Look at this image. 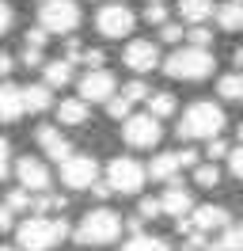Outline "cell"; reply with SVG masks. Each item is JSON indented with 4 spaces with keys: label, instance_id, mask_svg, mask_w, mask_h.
Masks as SVG:
<instances>
[{
    "label": "cell",
    "instance_id": "cell-1",
    "mask_svg": "<svg viewBox=\"0 0 243 251\" xmlns=\"http://www.w3.org/2000/svg\"><path fill=\"white\" fill-rule=\"evenodd\" d=\"M220 129H224V110L217 107V103H190V107L182 110V122L175 126V133H179L182 141H217L220 137Z\"/></svg>",
    "mask_w": 243,
    "mask_h": 251
},
{
    "label": "cell",
    "instance_id": "cell-2",
    "mask_svg": "<svg viewBox=\"0 0 243 251\" xmlns=\"http://www.w3.org/2000/svg\"><path fill=\"white\" fill-rule=\"evenodd\" d=\"M69 236V225H65V217H27L19 228H15V244L23 251H49L57 248L61 240Z\"/></svg>",
    "mask_w": 243,
    "mask_h": 251
},
{
    "label": "cell",
    "instance_id": "cell-3",
    "mask_svg": "<svg viewBox=\"0 0 243 251\" xmlns=\"http://www.w3.org/2000/svg\"><path fill=\"white\" fill-rule=\"evenodd\" d=\"M122 232V217L114 209H91L84 213V221L76 225V244H84V248H103V244H114Z\"/></svg>",
    "mask_w": 243,
    "mask_h": 251
},
{
    "label": "cell",
    "instance_id": "cell-4",
    "mask_svg": "<svg viewBox=\"0 0 243 251\" xmlns=\"http://www.w3.org/2000/svg\"><path fill=\"white\" fill-rule=\"evenodd\" d=\"M213 53L201 46H182L171 57H164V73L171 80H205L213 73Z\"/></svg>",
    "mask_w": 243,
    "mask_h": 251
},
{
    "label": "cell",
    "instance_id": "cell-5",
    "mask_svg": "<svg viewBox=\"0 0 243 251\" xmlns=\"http://www.w3.org/2000/svg\"><path fill=\"white\" fill-rule=\"evenodd\" d=\"M38 27L49 34H73L80 27V4L76 0H46L38 12Z\"/></svg>",
    "mask_w": 243,
    "mask_h": 251
},
{
    "label": "cell",
    "instance_id": "cell-6",
    "mask_svg": "<svg viewBox=\"0 0 243 251\" xmlns=\"http://www.w3.org/2000/svg\"><path fill=\"white\" fill-rule=\"evenodd\" d=\"M145 179H148V168L137 164L133 156H114L106 164V183L118 190V194H137V190L145 187Z\"/></svg>",
    "mask_w": 243,
    "mask_h": 251
},
{
    "label": "cell",
    "instance_id": "cell-7",
    "mask_svg": "<svg viewBox=\"0 0 243 251\" xmlns=\"http://www.w3.org/2000/svg\"><path fill=\"white\" fill-rule=\"evenodd\" d=\"M224 228H232V217H228L224 205H197L190 217L179 221V232L194 236V232H224Z\"/></svg>",
    "mask_w": 243,
    "mask_h": 251
},
{
    "label": "cell",
    "instance_id": "cell-8",
    "mask_svg": "<svg viewBox=\"0 0 243 251\" xmlns=\"http://www.w3.org/2000/svg\"><path fill=\"white\" fill-rule=\"evenodd\" d=\"M61 183L73 190H88L99 183V164H95V156H88V152H76V156H69L65 164H61Z\"/></svg>",
    "mask_w": 243,
    "mask_h": 251
},
{
    "label": "cell",
    "instance_id": "cell-9",
    "mask_svg": "<svg viewBox=\"0 0 243 251\" xmlns=\"http://www.w3.org/2000/svg\"><path fill=\"white\" fill-rule=\"evenodd\" d=\"M95 27H99L103 38H125V34L137 27V16L125 4H103L99 16H95Z\"/></svg>",
    "mask_w": 243,
    "mask_h": 251
},
{
    "label": "cell",
    "instance_id": "cell-10",
    "mask_svg": "<svg viewBox=\"0 0 243 251\" xmlns=\"http://www.w3.org/2000/svg\"><path fill=\"white\" fill-rule=\"evenodd\" d=\"M114 92H118V80L110 69H88L80 76V99L84 103H110Z\"/></svg>",
    "mask_w": 243,
    "mask_h": 251
},
{
    "label": "cell",
    "instance_id": "cell-11",
    "mask_svg": "<svg viewBox=\"0 0 243 251\" xmlns=\"http://www.w3.org/2000/svg\"><path fill=\"white\" fill-rule=\"evenodd\" d=\"M122 137H125V145H133V149H152V145H160L164 129H160V118H152L148 110H145V114H133L129 122L122 126Z\"/></svg>",
    "mask_w": 243,
    "mask_h": 251
},
{
    "label": "cell",
    "instance_id": "cell-12",
    "mask_svg": "<svg viewBox=\"0 0 243 251\" xmlns=\"http://www.w3.org/2000/svg\"><path fill=\"white\" fill-rule=\"evenodd\" d=\"M15 179H19L23 190L42 194V190L49 187V168H46L38 156H23V160H15Z\"/></svg>",
    "mask_w": 243,
    "mask_h": 251
},
{
    "label": "cell",
    "instance_id": "cell-13",
    "mask_svg": "<svg viewBox=\"0 0 243 251\" xmlns=\"http://www.w3.org/2000/svg\"><path fill=\"white\" fill-rule=\"evenodd\" d=\"M122 61L129 65L133 73H152L156 65H160V46L152 42V38H133L125 53H122Z\"/></svg>",
    "mask_w": 243,
    "mask_h": 251
},
{
    "label": "cell",
    "instance_id": "cell-14",
    "mask_svg": "<svg viewBox=\"0 0 243 251\" xmlns=\"http://www.w3.org/2000/svg\"><path fill=\"white\" fill-rule=\"evenodd\" d=\"M34 137H38V145H42V152H46L49 160H57V164H65L69 156H76L73 145L61 137L57 126H38V129H34Z\"/></svg>",
    "mask_w": 243,
    "mask_h": 251
},
{
    "label": "cell",
    "instance_id": "cell-15",
    "mask_svg": "<svg viewBox=\"0 0 243 251\" xmlns=\"http://www.w3.org/2000/svg\"><path fill=\"white\" fill-rule=\"evenodd\" d=\"M23 114H27V99H23V88L8 80V84L0 88V118H4V122H19Z\"/></svg>",
    "mask_w": 243,
    "mask_h": 251
},
{
    "label": "cell",
    "instance_id": "cell-16",
    "mask_svg": "<svg viewBox=\"0 0 243 251\" xmlns=\"http://www.w3.org/2000/svg\"><path fill=\"white\" fill-rule=\"evenodd\" d=\"M164 213H171V217H186V213H194V194L186 187H179V183H167V190H164Z\"/></svg>",
    "mask_w": 243,
    "mask_h": 251
},
{
    "label": "cell",
    "instance_id": "cell-17",
    "mask_svg": "<svg viewBox=\"0 0 243 251\" xmlns=\"http://www.w3.org/2000/svg\"><path fill=\"white\" fill-rule=\"evenodd\" d=\"M182 172V156L179 152H160V156H152L148 164V175L156 183H175V175Z\"/></svg>",
    "mask_w": 243,
    "mask_h": 251
},
{
    "label": "cell",
    "instance_id": "cell-18",
    "mask_svg": "<svg viewBox=\"0 0 243 251\" xmlns=\"http://www.w3.org/2000/svg\"><path fill=\"white\" fill-rule=\"evenodd\" d=\"M179 16L186 19V23L201 27L209 16H217V8H213V0H179Z\"/></svg>",
    "mask_w": 243,
    "mask_h": 251
},
{
    "label": "cell",
    "instance_id": "cell-19",
    "mask_svg": "<svg viewBox=\"0 0 243 251\" xmlns=\"http://www.w3.org/2000/svg\"><path fill=\"white\" fill-rule=\"evenodd\" d=\"M217 23L220 31H243V0H224L217 8Z\"/></svg>",
    "mask_w": 243,
    "mask_h": 251
},
{
    "label": "cell",
    "instance_id": "cell-20",
    "mask_svg": "<svg viewBox=\"0 0 243 251\" xmlns=\"http://www.w3.org/2000/svg\"><path fill=\"white\" fill-rule=\"evenodd\" d=\"M57 122L61 126H84L88 122V103H84V99H61Z\"/></svg>",
    "mask_w": 243,
    "mask_h": 251
},
{
    "label": "cell",
    "instance_id": "cell-21",
    "mask_svg": "<svg viewBox=\"0 0 243 251\" xmlns=\"http://www.w3.org/2000/svg\"><path fill=\"white\" fill-rule=\"evenodd\" d=\"M23 99H27V110H30V114H38V110H49V103H53V95H49V84H27V88H23Z\"/></svg>",
    "mask_w": 243,
    "mask_h": 251
},
{
    "label": "cell",
    "instance_id": "cell-22",
    "mask_svg": "<svg viewBox=\"0 0 243 251\" xmlns=\"http://www.w3.org/2000/svg\"><path fill=\"white\" fill-rule=\"evenodd\" d=\"M69 80H73V61H69V57L46 61V84H49V88H65Z\"/></svg>",
    "mask_w": 243,
    "mask_h": 251
},
{
    "label": "cell",
    "instance_id": "cell-23",
    "mask_svg": "<svg viewBox=\"0 0 243 251\" xmlns=\"http://www.w3.org/2000/svg\"><path fill=\"white\" fill-rule=\"evenodd\" d=\"M175 110H179V103H175V95H171V92H156L148 99V114H152V118H160V122L171 118Z\"/></svg>",
    "mask_w": 243,
    "mask_h": 251
},
{
    "label": "cell",
    "instance_id": "cell-24",
    "mask_svg": "<svg viewBox=\"0 0 243 251\" xmlns=\"http://www.w3.org/2000/svg\"><path fill=\"white\" fill-rule=\"evenodd\" d=\"M205 251H243V228H224L217 240H209Z\"/></svg>",
    "mask_w": 243,
    "mask_h": 251
},
{
    "label": "cell",
    "instance_id": "cell-25",
    "mask_svg": "<svg viewBox=\"0 0 243 251\" xmlns=\"http://www.w3.org/2000/svg\"><path fill=\"white\" fill-rule=\"evenodd\" d=\"M122 251H171V248H167V240H160V236H145L141 232V236H133Z\"/></svg>",
    "mask_w": 243,
    "mask_h": 251
},
{
    "label": "cell",
    "instance_id": "cell-26",
    "mask_svg": "<svg viewBox=\"0 0 243 251\" xmlns=\"http://www.w3.org/2000/svg\"><path fill=\"white\" fill-rule=\"evenodd\" d=\"M220 99H243V73H232V76H220L217 84Z\"/></svg>",
    "mask_w": 243,
    "mask_h": 251
},
{
    "label": "cell",
    "instance_id": "cell-27",
    "mask_svg": "<svg viewBox=\"0 0 243 251\" xmlns=\"http://www.w3.org/2000/svg\"><path fill=\"white\" fill-rule=\"evenodd\" d=\"M106 114H110V118H122V122H129V118H133V103H129L125 95H114V99L106 103Z\"/></svg>",
    "mask_w": 243,
    "mask_h": 251
},
{
    "label": "cell",
    "instance_id": "cell-28",
    "mask_svg": "<svg viewBox=\"0 0 243 251\" xmlns=\"http://www.w3.org/2000/svg\"><path fill=\"white\" fill-rule=\"evenodd\" d=\"M122 95H125L129 103H148V99H152V92H148V84H145V80H129V84L122 88Z\"/></svg>",
    "mask_w": 243,
    "mask_h": 251
},
{
    "label": "cell",
    "instance_id": "cell-29",
    "mask_svg": "<svg viewBox=\"0 0 243 251\" xmlns=\"http://www.w3.org/2000/svg\"><path fill=\"white\" fill-rule=\"evenodd\" d=\"M194 183H197V187H217V183H220L217 164H197V168H194Z\"/></svg>",
    "mask_w": 243,
    "mask_h": 251
},
{
    "label": "cell",
    "instance_id": "cell-30",
    "mask_svg": "<svg viewBox=\"0 0 243 251\" xmlns=\"http://www.w3.org/2000/svg\"><path fill=\"white\" fill-rule=\"evenodd\" d=\"M8 205H12L15 213H19V209H34V198H30V190H23V187H15L12 194H8Z\"/></svg>",
    "mask_w": 243,
    "mask_h": 251
},
{
    "label": "cell",
    "instance_id": "cell-31",
    "mask_svg": "<svg viewBox=\"0 0 243 251\" xmlns=\"http://www.w3.org/2000/svg\"><path fill=\"white\" fill-rule=\"evenodd\" d=\"M46 38H49V31H46V27H30L27 38H23V46H27V50H42Z\"/></svg>",
    "mask_w": 243,
    "mask_h": 251
},
{
    "label": "cell",
    "instance_id": "cell-32",
    "mask_svg": "<svg viewBox=\"0 0 243 251\" xmlns=\"http://www.w3.org/2000/svg\"><path fill=\"white\" fill-rule=\"evenodd\" d=\"M137 209H141V217H160V213H164V202H160V198H141Z\"/></svg>",
    "mask_w": 243,
    "mask_h": 251
},
{
    "label": "cell",
    "instance_id": "cell-33",
    "mask_svg": "<svg viewBox=\"0 0 243 251\" xmlns=\"http://www.w3.org/2000/svg\"><path fill=\"white\" fill-rule=\"evenodd\" d=\"M145 19H148V23L167 27V8H164V4H148V8H145Z\"/></svg>",
    "mask_w": 243,
    "mask_h": 251
},
{
    "label": "cell",
    "instance_id": "cell-34",
    "mask_svg": "<svg viewBox=\"0 0 243 251\" xmlns=\"http://www.w3.org/2000/svg\"><path fill=\"white\" fill-rule=\"evenodd\" d=\"M190 38V46H201V50H209V42H213V31H205V27H194V31L186 34Z\"/></svg>",
    "mask_w": 243,
    "mask_h": 251
},
{
    "label": "cell",
    "instance_id": "cell-35",
    "mask_svg": "<svg viewBox=\"0 0 243 251\" xmlns=\"http://www.w3.org/2000/svg\"><path fill=\"white\" fill-rule=\"evenodd\" d=\"M182 34H190V31H182L179 23H167V27H160V38H164V42H182Z\"/></svg>",
    "mask_w": 243,
    "mask_h": 251
},
{
    "label": "cell",
    "instance_id": "cell-36",
    "mask_svg": "<svg viewBox=\"0 0 243 251\" xmlns=\"http://www.w3.org/2000/svg\"><path fill=\"white\" fill-rule=\"evenodd\" d=\"M228 172L236 175V179H243V145H240V149H232V156H228Z\"/></svg>",
    "mask_w": 243,
    "mask_h": 251
},
{
    "label": "cell",
    "instance_id": "cell-37",
    "mask_svg": "<svg viewBox=\"0 0 243 251\" xmlns=\"http://www.w3.org/2000/svg\"><path fill=\"white\" fill-rule=\"evenodd\" d=\"M80 61L88 65V69H103L106 57H103V50H84V57H80Z\"/></svg>",
    "mask_w": 243,
    "mask_h": 251
},
{
    "label": "cell",
    "instance_id": "cell-38",
    "mask_svg": "<svg viewBox=\"0 0 243 251\" xmlns=\"http://www.w3.org/2000/svg\"><path fill=\"white\" fill-rule=\"evenodd\" d=\"M12 19H15L12 4H8V0H0V31H12Z\"/></svg>",
    "mask_w": 243,
    "mask_h": 251
},
{
    "label": "cell",
    "instance_id": "cell-39",
    "mask_svg": "<svg viewBox=\"0 0 243 251\" xmlns=\"http://www.w3.org/2000/svg\"><path fill=\"white\" fill-rule=\"evenodd\" d=\"M220 156H232V149L217 137V141H209V160H220Z\"/></svg>",
    "mask_w": 243,
    "mask_h": 251
},
{
    "label": "cell",
    "instance_id": "cell-40",
    "mask_svg": "<svg viewBox=\"0 0 243 251\" xmlns=\"http://www.w3.org/2000/svg\"><path fill=\"white\" fill-rule=\"evenodd\" d=\"M0 228H4V232H12V228H15V209H12V205L0 209Z\"/></svg>",
    "mask_w": 243,
    "mask_h": 251
},
{
    "label": "cell",
    "instance_id": "cell-41",
    "mask_svg": "<svg viewBox=\"0 0 243 251\" xmlns=\"http://www.w3.org/2000/svg\"><path fill=\"white\" fill-rule=\"evenodd\" d=\"M23 65H27V69L42 65V50H27V46H23Z\"/></svg>",
    "mask_w": 243,
    "mask_h": 251
},
{
    "label": "cell",
    "instance_id": "cell-42",
    "mask_svg": "<svg viewBox=\"0 0 243 251\" xmlns=\"http://www.w3.org/2000/svg\"><path fill=\"white\" fill-rule=\"evenodd\" d=\"M12 69H15V57H12V53H4V57H0V73H12Z\"/></svg>",
    "mask_w": 243,
    "mask_h": 251
},
{
    "label": "cell",
    "instance_id": "cell-43",
    "mask_svg": "<svg viewBox=\"0 0 243 251\" xmlns=\"http://www.w3.org/2000/svg\"><path fill=\"white\" fill-rule=\"evenodd\" d=\"M91 190H95V198H106V194H110V190H114V187H110V183H95V187H91Z\"/></svg>",
    "mask_w": 243,
    "mask_h": 251
},
{
    "label": "cell",
    "instance_id": "cell-44",
    "mask_svg": "<svg viewBox=\"0 0 243 251\" xmlns=\"http://www.w3.org/2000/svg\"><path fill=\"white\" fill-rule=\"evenodd\" d=\"M232 65H236V69H240V73H243V46L236 50V53H232Z\"/></svg>",
    "mask_w": 243,
    "mask_h": 251
},
{
    "label": "cell",
    "instance_id": "cell-45",
    "mask_svg": "<svg viewBox=\"0 0 243 251\" xmlns=\"http://www.w3.org/2000/svg\"><path fill=\"white\" fill-rule=\"evenodd\" d=\"M4 251H23V248H12V244H8V248H4Z\"/></svg>",
    "mask_w": 243,
    "mask_h": 251
},
{
    "label": "cell",
    "instance_id": "cell-46",
    "mask_svg": "<svg viewBox=\"0 0 243 251\" xmlns=\"http://www.w3.org/2000/svg\"><path fill=\"white\" fill-rule=\"evenodd\" d=\"M240 145H243V126H240Z\"/></svg>",
    "mask_w": 243,
    "mask_h": 251
},
{
    "label": "cell",
    "instance_id": "cell-47",
    "mask_svg": "<svg viewBox=\"0 0 243 251\" xmlns=\"http://www.w3.org/2000/svg\"><path fill=\"white\" fill-rule=\"evenodd\" d=\"M148 4H164V0H148Z\"/></svg>",
    "mask_w": 243,
    "mask_h": 251
},
{
    "label": "cell",
    "instance_id": "cell-48",
    "mask_svg": "<svg viewBox=\"0 0 243 251\" xmlns=\"http://www.w3.org/2000/svg\"><path fill=\"white\" fill-rule=\"evenodd\" d=\"M114 4H122V0H114Z\"/></svg>",
    "mask_w": 243,
    "mask_h": 251
},
{
    "label": "cell",
    "instance_id": "cell-49",
    "mask_svg": "<svg viewBox=\"0 0 243 251\" xmlns=\"http://www.w3.org/2000/svg\"><path fill=\"white\" fill-rule=\"evenodd\" d=\"M240 228H243V225H240Z\"/></svg>",
    "mask_w": 243,
    "mask_h": 251
},
{
    "label": "cell",
    "instance_id": "cell-50",
    "mask_svg": "<svg viewBox=\"0 0 243 251\" xmlns=\"http://www.w3.org/2000/svg\"><path fill=\"white\" fill-rule=\"evenodd\" d=\"M42 4H46V0H42Z\"/></svg>",
    "mask_w": 243,
    "mask_h": 251
}]
</instances>
